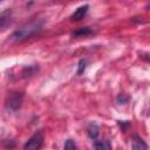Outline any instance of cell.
I'll list each match as a JSON object with an SVG mask.
<instances>
[{
  "instance_id": "cell-8",
  "label": "cell",
  "mask_w": 150,
  "mask_h": 150,
  "mask_svg": "<svg viewBox=\"0 0 150 150\" xmlns=\"http://www.w3.org/2000/svg\"><path fill=\"white\" fill-rule=\"evenodd\" d=\"M91 33H93V30L89 27H81V28L76 29L75 32H73V36H87Z\"/></svg>"
},
{
  "instance_id": "cell-7",
  "label": "cell",
  "mask_w": 150,
  "mask_h": 150,
  "mask_svg": "<svg viewBox=\"0 0 150 150\" xmlns=\"http://www.w3.org/2000/svg\"><path fill=\"white\" fill-rule=\"evenodd\" d=\"M94 149L95 150H111V145H110V142L107 139H95Z\"/></svg>"
},
{
  "instance_id": "cell-10",
  "label": "cell",
  "mask_w": 150,
  "mask_h": 150,
  "mask_svg": "<svg viewBox=\"0 0 150 150\" xmlns=\"http://www.w3.org/2000/svg\"><path fill=\"white\" fill-rule=\"evenodd\" d=\"M116 100H117V102H118L120 104H125V103H128V101H129V96L125 95V94H118L117 97H116Z\"/></svg>"
},
{
  "instance_id": "cell-2",
  "label": "cell",
  "mask_w": 150,
  "mask_h": 150,
  "mask_svg": "<svg viewBox=\"0 0 150 150\" xmlns=\"http://www.w3.org/2000/svg\"><path fill=\"white\" fill-rule=\"evenodd\" d=\"M45 141L43 132L41 130L34 132L23 145V150H40Z\"/></svg>"
},
{
  "instance_id": "cell-12",
  "label": "cell",
  "mask_w": 150,
  "mask_h": 150,
  "mask_svg": "<svg viewBox=\"0 0 150 150\" xmlns=\"http://www.w3.org/2000/svg\"><path fill=\"white\" fill-rule=\"evenodd\" d=\"M7 21H8V16L7 15H0V28L4 27Z\"/></svg>"
},
{
  "instance_id": "cell-6",
  "label": "cell",
  "mask_w": 150,
  "mask_h": 150,
  "mask_svg": "<svg viewBox=\"0 0 150 150\" xmlns=\"http://www.w3.org/2000/svg\"><path fill=\"white\" fill-rule=\"evenodd\" d=\"M132 149L134 150H146L148 149V144L137 135L132 136Z\"/></svg>"
},
{
  "instance_id": "cell-11",
  "label": "cell",
  "mask_w": 150,
  "mask_h": 150,
  "mask_svg": "<svg viewBox=\"0 0 150 150\" xmlns=\"http://www.w3.org/2000/svg\"><path fill=\"white\" fill-rule=\"evenodd\" d=\"M86 64H87V61H86L84 59L80 60V62H79V67H77V74H79V75H81V74L84 71V69H86Z\"/></svg>"
},
{
  "instance_id": "cell-1",
  "label": "cell",
  "mask_w": 150,
  "mask_h": 150,
  "mask_svg": "<svg viewBox=\"0 0 150 150\" xmlns=\"http://www.w3.org/2000/svg\"><path fill=\"white\" fill-rule=\"evenodd\" d=\"M42 21L41 20H33L29 21L25 25H22L21 27H19L13 34H12V39L15 41H23L27 40L29 38H32L33 35H35L36 33H39L42 28Z\"/></svg>"
},
{
  "instance_id": "cell-4",
  "label": "cell",
  "mask_w": 150,
  "mask_h": 150,
  "mask_svg": "<svg viewBox=\"0 0 150 150\" xmlns=\"http://www.w3.org/2000/svg\"><path fill=\"white\" fill-rule=\"evenodd\" d=\"M88 9H89V6H88V5H82V6H80L79 8L75 9V12L70 15L69 19H70L71 21H80L81 19H83V18L86 16Z\"/></svg>"
},
{
  "instance_id": "cell-5",
  "label": "cell",
  "mask_w": 150,
  "mask_h": 150,
  "mask_svg": "<svg viewBox=\"0 0 150 150\" xmlns=\"http://www.w3.org/2000/svg\"><path fill=\"white\" fill-rule=\"evenodd\" d=\"M87 132H88V136L91 138V139H97L98 137V134H100V128L97 125V123L95 122H90L87 127Z\"/></svg>"
},
{
  "instance_id": "cell-3",
  "label": "cell",
  "mask_w": 150,
  "mask_h": 150,
  "mask_svg": "<svg viewBox=\"0 0 150 150\" xmlns=\"http://www.w3.org/2000/svg\"><path fill=\"white\" fill-rule=\"evenodd\" d=\"M22 101H23V94L22 93H19V91H13V93H11L7 96L6 105L11 110H14L15 111V110L20 109V107L22 104Z\"/></svg>"
},
{
  "instance_id": "cell-9",
  "label": "cell",
  "mask_w": 150,
  "mask_h": 150,
  "mask_svg": "<svg viewBox=\"0 0 150 150\" xmlns=\"http://www.w3.org/2000/svg\"><path fill=\"white\" fill-rule=\"evenodd\" d=\"M63 150H77V145H76V143L71 138H69V139H67L64 142Z\"/></svg>"
}]
</instances>
